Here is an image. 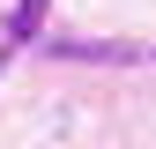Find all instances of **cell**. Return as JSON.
<instances>
[{"instance_id":"cell-1","label":"cell","mask_w":156,"mask_h":149,"mask_svg":"<svg viewBox=\"0 0 156 149\" xmlns=\"http://www.w3.org/2000/svg\"><path fill=\"white\" fill-rule=\"evenodd\" d=\"M52 52H60V60H97V67H126V60H134V45H67V37H60Z\"/></svg>"},{"instance_id":"cell-2","label":"cell","mask_w":156,"mask_h":149,"mask_svg":"<svg viewBox=\"0 0 156 149\" xmlns=\"http://www.w3.org/2000/svg\"><path fill=\"white\" fill-rule=\"evenodd\" d=\"M45 15H52V0H15V45H37L45 37Z\"/></svg>"},{"instance_id":"cell-3","label":"cell","mask_w":156,"mask_h":149,"mask_svg":"<svg viewBox=\"0 0 156 149\" xmlns=\"http://www.w3.org/2000/svg\"><path fill=\"white\" fill-rule=\"evenodd\" d=\"M0 67H8V60H0Z\"/></svg>"}]
</instances>
